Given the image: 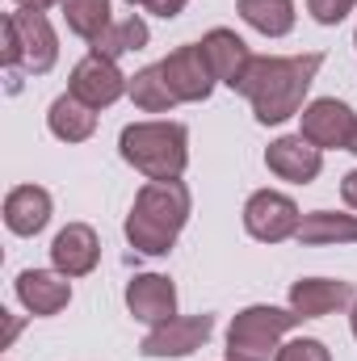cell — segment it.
<instances>
[{
  "label": "cell",
  "mask_w": 357,
  "mask_h": 361,
  "mask_svg": "<svg viewBox=\"0 0 357 361\" xmlns=\"http://www.w3.org/2000/svg\"><path fill=\"white\" fill-rule=\"evenodd\" d=\"M118 152L147 180H181V173L189 169V130L164 118L131 122L118 135Z\"/></svg>",
  "instance_id": "3957f363"
},
{
  "label": "cell",
  "mask_w": 357,
  "mask_h": 361,
  "mask_svg": "<svg viewBox=\"0 0 357 361\" xmlns=\"http://www.w3.org/2000/svg\"><path fill=\"white\" fill-rule=\"evenodd\" d=\"M349 328H353V341H357V302L349 307Z\"/></svg>",
  "instance_id": "f546056e"
},
{
  "label": "cell",
  "mask_w": 357,
  "mask_h": 361,
  "mask_svg": "<svg viewBox=\"0 0 357 361\" xmlns=\"http://www.w3.org/2000/svg\"><path fill=\"white\" fill-rule=\"evenodd\" d=\"M126 4H139V0H126Z\"/></svg>",
  "instance_id": "d6a6232c"
},
{
  "label": "cell",
  "mask_w": 357,
  "mask_h": 361,
  "mask_svg": "<svg viewBox=\"0 0 357 361\" xmlns=\"http://www.w3.org/2000/svg\"><path fill=\"white\" fill-rule=\"evenodd\" d=\"M265 169L277 180L311 185V180L324 173V152H320L315 143H307L303 135H282V139H273V143H269Z\"/></svg>",
  "instance_id": "4fadbf2b"
},
{
  "label": "cell",
  "mask_w": 357,
  "mask_h": 361,
  "mask_svg": "<svg viewBox=\"0 0 357 361\" xmlns=\"http://www.w3.org/2000/svg\"><path fill=\"white\" fill-rule=\"evenodd\" d=\"M160 72H164V80H169L177 101H206L219 85L198 42H185L177 51H169V59H160Z\"/></svg>",
  "instance_id": "30bf717a"
},
{
  "label": "cell",
  "mask_w": 357,
  "mask_h": 361,
  "mask_svg": "<svg viewBox=\"0 0 357 361\" xmlns=\"http://www.w3.org/2000/svg\"><path fill=\"white\" fill-rule=\"evenodd\" d=\"M193 197L185 180H147L126 214V240L143 257H169L189 223Z\"/></svg>",
  "instance_id": "7a4b0ae2"
},
{
  "label": "cell",
  "mask_w": 357,
  "mask_h": 361,
  "mask_svg": "<svg viewBox=\"0 0 357 361\" xmlns=\"http://www.w3.org/2000/svg\"><path fill=\"white\" fill-rule=\"evenodd\" d=\"M214 332V315H177L160 328H152L139 345L143 357H189L193 349H202Z\"/></svg>",
  "instance_id": "9c48e42d"
},
{
  "label": "cell",
  "mask_w": 357,
  "mask_h": 361,
  "mask_svg": "<svg viewBox=\"0 0 357 361\" xmlns=\"http://www.w3.org/2000/svg\"><path fill=\"white\" fill-rule=\"evenodd\" d=\"M303 315H294L290 307H269V302H253L244 307L231 328H227V361H277L282 336L290 328H298Z\"/></svg>",
  "instance_id": "277c9868"
},
{
  "label": "cell",
  "mask_w": 357,
  "mask_h": 361,
  "mask_svg": "<svg viewBox=\"0 0 357 361\" xmlns=\"http://www.w3.org/2000/svg\"><path fill=\"white\" fill-rule=\"evenodd\" d=\"M277 361H332L328 345L315 341V336H298V341H286L277 349Z\"/></svg>",
  "instance_id": "cb8c5ba5"
},
{
  "label": "cell",
  "mask_w": 357,
  "mask_h": 361,
  "mask_svg": "<svg viewBox=\"0 0 357 361\" xmlns=\"http://www.w3.org/2000/svg\"><path fill=\"white\" fill-rule=\"evenodd\" d=\"M185 4H189V0H139L143 13H156V17H164V21H173L177 13H185Z\"/></svg>",
  "instance_id": "484cf974"
},
{
  "label": "cell",
  "mask_w": 357,
  "mask_h": 361,
  "mask_svg": "<svg viewBox=\"0 0 357 361\" xmlns=\"http://www.w3.org/2000/svg\"><path fill=\"white\" fill-rule=\"evenodd\" d=\"M357 302L353 281H341V277H298L290 286V311L303 315V319H324L332 311H345Z\"/></svg>",
  "instance_id": "7c38bea8"
},
{
  "label": "cell",
  "mask_w": 357,
  "mask_h": 361,
  "mask_svg": "<svg viewBox=\"0 0 357 361\" xmlns=\"http://www.w3.org/2000/svg\"><path fill=\"white\" fill-rule=\"evenodd\" d=\"M4 315H8V311H4ZM17 328H21V324H17V319L8 315V332H4V345H13V336H17Z\"/></svg>",
  "instance_id": "f1b7e54d"
},
{
  "label": "cell",
  "mask_w": 357,
  "mask_h": 361,
  "mask_svg": "<svg viewBox=\"0 0 357 361\" xmlns=\"http://www.w3.org/2000/svg\"><path fill=\"white\" fill-rule=\"evenodd\" d=\"M298 206L290 193L282 189H257L248 202H244V231L261 244H282V240H294L298 235Z\"/></svg>",
  "instance_id": "52a82bcc"
},
{
  "label": "cell",
  "mask_w": 357,
  "mask_h": 361,
  "mask_svg": "<svg viewBox=\"0 0 357 361\" xmlns=\"http://www.w3.org/2000/svg\"><path fill=\"white\" fill-rule=\"evenodd\" d=\"M126 311L139 324L160 328V324L177 319V286L164 273H135L126 281Z\"/></svg>",
  "instance_id": "8fae6325"
},
{
  "label": "cell",
  "mask_w": 357,
  "mask_h": 361,
  "mask_svg": "<svg viewBox=\"0 0 357 361\" xmlns=\"http://www.w3.org/2000/svg\"><path fill=\"white\" fill-rule=\"evenodd\" d=\"M349 152H353V156H357V139H353V147H349Z\"/></svg>",
  "instance_id": "4dcf8cb0"
},
{
  "label": "cell",
  "mask_w": 357,
  "mask_h": 361,
  "mask_svg": "<svg viewBox=\"0 0 357 361\" xmlns=\"http://www.w3.org/2000/svg\"><path fill=\"white\" fill-rule=\"evenodd\" d=\"M353 47H357V30H353Z\"/></svg>",
  "instance_id": "1f68e13d"
},
{
  "label": "cell",
  "mask_w": 357,
  "mask_h": 361,
  "mask_svg": "<svg viewBox=\"0 0 357 361\" xmlns=\"http://www.w3.org/2000/svg\"><path fill=\"white\" fill-rule=\"evenodd\" d=\"M17 8H38V13H47L51 4H59V0H13Z\"/></svg>",
  "instance_id": "83f0119b"
},
{
  "label": "cell",
  "mask_w": 357,
  "mask_h": 361,
  "mask_svg": "<svg viewBox=\"0 0 357 361\" xmlns=\"http://www.w3.org/2000/svg\"><path fill=\"white\" fill-rule=\"evenodd\" d=\"M59 8H63V21H68V30L76 34V38H101L109 25H114V17H109V0H59Z\"/></svg>",
  "instance_id": "603a6c76"
},
{
  "label": "cell",
  "mask_w": 357,
  "mask_h": 361,
  "mask_svg": "<svg viewBox=\"0 0 357 361\" xmlns=\"http://www.w3.org/2000/svg\"><path fill=\"white\" fill-rule=\"evenodd\" d=\"M353 8H357V0H307V13L320 25H341Z\"/></svg>",
  "instance_id": "d4e9b609"
},
{
  "label": "cell",
  "mask_w": 357,
  "mask_h": 361,
  "mask_svg": "<svg viewBox=\"0 0 357 361\" xmlns=\"http://www.w3.org/2000/svg\"><path fill=\"white\" fill-rule=\"evenodd\" d=\"M68 92H72L76 101L92 105V109H105V105H114L118 97L131 92V76H122L118 59H105V55H92L89 51V55L72 68Z\"/></svg>",
  "instance_id": "ba28073f"
},
{
  "label": "cell",
  "mask_w": 357,
  "mask_h": 361,
  "mask_svg": "<svg viewBox=\"0 0 357 361\" xmlns=\"http://www.w3.org/2000/svg\"><path fill=\"white\" fill-rule=\"evenodd\" d=\"M341 197H345V206H349V210H357V169L341 177Z\"/></svg>",
  "instance_id": "4316f807"
},
{
  "label": "cell",
  "mask_w": 357,
  "mask_h": 361,
  "mask_svg": "<svg viewBox=\"0 0 357 361\" xmlns=\"http://www.w3.org/2000/svg\"><path fill=\"white\" fill-rule=\"evenodd\" d=\"M202 55H206V63H210V72H214V80L219 85H227V89H240V80H244V72H248V63H253V51H248V42L236 34V30H227V25H214V30H206L202 34Z\"/></svg>",
  "instance_id": "5bb4252c"
},
{
  "label": "cell",
  "mask_w": 357,
  "mask_h": 361,
  "mask_svg": "<svg viewBox=\"0 0 357 361\" xmlns=\"http://www.w3.org/2000/svg\"><path fill=\"white\" fill-rule=\"evenodd\" d=\"M131 101L143 114H173V105H181L177 97H173V89H169V80H164V72H160V63L139 68L131 76Z\"/></svg>",
  "instance_id": "7402d4cb"
},
{
  "label": "cell",
  "mask_w": 357,
  "mask_h": 361,
  "mask_svg": "<svg viewBox=\"0 0 357 361\" xmlns=\"http://www.w3.org/2000/svg\"><path fill=\"white\" fill-rule=\"evenodd\" d=\"M236 8H240V17H244L257 34H265V38H286V34L294 30V21H298L294 0H240Z\"/></svg>",
  "instance_id": "44dd1931"
},
{
  "label": "cell",
  "mask_w": 357,
  "mask_h": 361,
  "mask_svg": "<svg viewBox=\"0 0 357 361\" xmlns=\"http://www.w3.org/2000/svg\"><path fill=\"white\" fill-rule=\"evenodd\" d=\"M17 302L30 315H59L72 302V277L59 269H21L17 273Z\"/></svg>",
  "instance_id": "9a60e30c"
},
{
  "label": "cell",
  "mask_w": 357,
  "mask_h": 361,
  "mask_svg": "<svg viewBox=\"0 0 357 361\" xmlns=\"http://www.w3.org/2000/svg\"><path fill=\"white\" fill-rule=\"evenodd\" d=\"M59 63V34L38 8H17L4 17V68L47 76Z\"/></svg>",
  "instance_id": "5b68a950"
},
{
  "label": "cell",
  "mask_w": 357,
  "mask_h": 361,
  "mask_svg": "<svg viewBox=\"0 0 357 361\" xmlns=\"http://www.w3.org/2000/svg\"><path fill=\"white\" fill-rule=\"evenodd\" d=\"M298 244L307 248H332V244H357V214L341 210H311L298 223Z\"/></svg>",
  "instance_id": "ac0fdd59"
},
{
  "label": "cell",
  "mask_w": 357,
  "mask_h": 361,
  "mask_svg": "<svg viewBox=\"0 0 357 361\" xmlns=\"http://www.w3.org/2000/svg\"><path fill=\"white\" fill-rule=\"evenodd\" d=\"M47 130L59 143H85V139H92V130H97V109L85 105V101H76L72 92H63L47 109Z\"/></svg>",
  "instance_id": "d6986e66"
},
{
  "label": "cell",
  "mask_w": 357,
  "mask_h": 361,
  "mask_svg": "<svg viewBox=\"0 0 357 361\" xmlns=\"http://www.w3.org/2000/svg\"><path fill=\"white\" fill-rule=\"evenodd\" d=\"M101 261V240L89 223H68L55 240H51V265L63 277H85Z\"/></svg>",
  "instance_id": "2e32d148"
},
{
  "label": "cell",
  "mask_w": 357,
  "mask_h": 361,
  "mask_svg": "<svg viewBox=\"0 0 357 361\" xmlns=\"http://www.w3.org/2000/svg\"><path fill=\"white\" fill-rule=\"evenodd\" d=\"M51 193L42 185H17L4 193V227L13 235H38L51 223Z\"/></svg>",
  "instance_id": "e0dca14e"
},
{
  "label": "cell",
  "mask_w": 357,
  "mask_h": 361,
  "mask_svg": "<svg viewBox=\"0 0 357 361\" xmlns=\"http://www.w3.org/2000/svg\"><path fill=\"white\" fill-rule=\"evenodd\" d=\"M147 38H152L147 21H143L139 13H131V17L114 21L101 38H92L89 51H92V55H105V59H122V55H131V51H143V47H147Z\"/></svg>",
  "instance_id": "ffe728a7"
},
{
  "label": "cell",
  "mask_w": 357,
  "mask_h": 361,
  "mask_svg": "<svg viewBox=\"0 0 357 361\" xmlns=\"http://www.w3.org/2000/svg\"><path fill=\"white\" fill-rule=\"evenodd\" d=\"M298 135L320 152H349L357 139V114L337 97H315L298 114Z\"/></svg>",
  "instance_id": "8992f818"
},
{
  "label": "cell",
  "mask_w": 357,
  "mask_h": 361,
  "mask_svg": "<svg viewBox=\"0 0 357 361\" xmlns=\"http://www.w3.org/2000/svg\"><path fill=\"white\" fill-rule=\"evenodd\" d=\"M320 68H324L320 51H311V55H253L236 92L248 97L253 118L261 126H282V122L303 114Z\"/></svg>",
  "instance_id": "6da1fadb"
}]
</instances>
